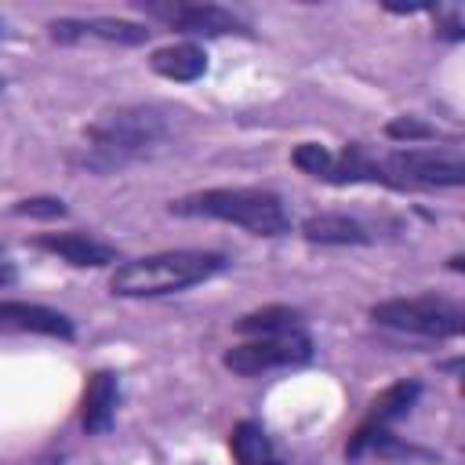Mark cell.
Returning <instances> with one entry per match:
<instances>
[{"label":"cell","mask_w":465,"mask_h":465,"mask_svg":"<svg viewBox=\"0 0 465 465\" xmlns=\"http://www.w3.org/2000/svg\"><path fill=\"white\" fill-rule=\"evenodd\" d=\"M120 403V374L116 371H91L80 396V425L87 436H102L113 429Z\"/></svg>","instance_id":"obj_12"},{"label":"cell","mask_w":465,"mask_h":465,"mask_svg":"<svg viewBox=\"0 0 465 465\" xmlns=\"http://www.w3.org/2000/svg\"><path fill=\"white\" fill-rule=\"evenodd\" d=\"M291 160H294L298 171H305L309 178H320V182H323L327 163H331V149L320 145V142H302V145L291 153Z\"/></svg>","instance_id":"obj_17"},{"label":"cell","mask_w":465,"mask_h":465,"mask_svg":"<svg viewBox=\"0 0 465 465\" xmlns=\"http://www.w3.org/2000/svg\"><path fill=\"white\" fill-rule=\"evenodd\" d=\"M302 236L309 243H323V247H352V243H371V229L360 218H349L341 211H323V214H309L302 222Z\"/></svg>","instance_id":"obj_13"},{"label":"cell","mask_w":465,"mask_h":465,"mask_svg":"<svg viewBox=\"0 0 465 465\" xmlns=\"http://www.w3.org/2000/svg\"><path fill=\"white\" fill-rule=\"evenodd\" d=\"M236 334H247V338H262V334H283V331H298L305 327L298 309H287V305H265V309H254V312H243L236 323Z\"/></svg>","instance_id":"obj_16"},{"label":"cell","mask_w":465,"mask_h":465,"mask_svg":"<svg viewBox=\"0 0 465 465\" xmlns=\"http://www.w3.org/2000/svg\"><path fill=\"white\" fill-rule=\"evenodd\" d=\"M229 454L236 465H287L272 443V436L265 432V425L243 418L232 425L229 432Z\"/></svg>","instance_id":"obj_14"},{"label":"cell","mask_w":465,"mask_h":465,"mask_svg":"<svg viewBox=\"0 0 465 465\" xmlns=\"http://www.w3.org/2000/svg\"><path fill=\"white\" fill-rule=\"evenodd\" d=\"M171 214L178 218H214L240 225L254 236H280L291 229V211L272 189L258 185H222V189H200L189 196H178L167 203Z\"/></svg>","instance_id":"obj_3"},{"label":"cell","mask_w":465,"mask_h":465,"mask_svg":"<svg viewBox=\"0 0 465 465\" xmlns=\"http://www.w3.org/2000/svg\"><path fill=\"white\" fill-rule=\"evenodd\" d=\"M33 247H40V251H47V254H54V258H62V262H69L76 269H98V265H109V262L120 258V251L113 243H105V240H98L91 232H76V229H69V232H40L33 240Z\"/></svg>","instance_id":"obj_11"},{"label":"cell","mask_w":465,"mask_h":465,"mask_svg":"<svg viewBox=\"0 0 465 465\" xmlns=\"http://www.w3.org/2000/svg\"><path fill=\"white\" fill-rule=\"evenodd\" d=\"M371 320L400 334L458 338L465 327V309L440 294H418V298H389V302L371 305Z\"/></svg>","instance_id":"obj_6"},{"label":"cell","mask_w":465,"mask_h":465,"mask_svg":"<svg viewBox=\"0 0 465 465\" xmlns=\"http://www.w3.org/2000/svg\"><path fill=\"white\" fill-rule=\"evenodd\" d=\"M15 262H11V254L7 251H0V287H7V283H15Z\"/></svg>","instance_id":"obj_21"},{"label":"cell","mask_w":465,"mask_h":465,"mask_svg":"<svg viewBox=\"0 0 465 465\" xmlns=\"http://www.w3.org/2000/svg\"><path fill=\"white\" fill-rule=\"evenodd\" d=\"M309 360H312V338H309L305 327H298V331H283V334L247 338V341L225 349L222 367L240 374V378H254V374L298 367V363H309Z\"/></svg>","instance_id":"obj_7"},{"label":"cell","mask_w":465,"mask_h":465,"mask_svg":"<svg viewBox=\"0 0 465 465\" xmlns=\"http://www.w3.org/2000/svg\"><path fill=\"white\" fill-rule=\"evenodd\" d=\"M15 214H29V218H65V203L58 196H33V200H18Z\"/></svg>","instance_id":"obj_19"},{"label":"cell","mask_w":465,"mask_h":465,"mask_svg":"<svg viewBox=\"0 0 465 465\" xmlns=\"http://www.w3.org/2000/svg\"><path fill=\"white\" fill-rule=\"evenodd\" d=\"M421 396V385L414 378H400L392 385H385L374 400H371V411L367 418L356 425V432L349 436L345 443V458L349 461H360L367 454H403V447L392 440V421L407 418L411 407L418 403Z\"/></svg>","instance_id":"obj_5"},{"label":"cell","mask_w":465,"mask_h":465,"mask_svg":"<svg viewBox=\"0 0 465 465\" xmlns=\"http://www.w3.org/2000/svg\"><path fill=\"white\" fill-rule=\"evenodd\" d=\"M385 134H389V138H396V142L418 145V142H429V138H436V127L421 124L418 116H396V120H389V124H385Z\"/></svg>","instance_id":"obj_18"},{"label":"cell","mask_w":465,"mask_h":465,"mask_svg":"<svg viewBox=\"0 0 465 465\" xmlns=\"http://www.w3.org/2000/svg\"><path fill=\"white\" fill-rule=\"evenodd\" d=\"M138 7L149 18H160L163 25H171L174 33H185V36H229V33L251 36V25L218 4H178V0L174 4H153V0H142Z\"/></svg>","instance_id":"obj_8"},{"label":"cell","mask_w":465,"mask_h":465,"mask_svg":"<svg viewBox=\"0 0 465 465\" xmlns=\"http://www.w3.org/2000/svg\"><path fill=\"white\" fill-rule=\"evenodd\" d=\"M461 29H465V15H461V7H454V4H440V7H436V33L447 36V40H461Z\"/></svg>","instance_id":"obj_20"},{"label":"cell","mask_w":465,"mask_h":465,"mask_svg":"<svg viewBox=\"0 0 465 465\" xmlns=\"http://www.w3.org/2000/svg\"><path fill=\"white\" fill-rule=\"evenodd\" d=\"M461 182H465V156L458 142L374 153V185L407 193V189H458Z\"/></svg>","instance_id":"obj_4"},{"label":"cell","mask_w":465,"mask_h":465,"mask_svg":"<svg viewBox=\"0 0 465 465\" xmlns=\"http://www.w3.org/2000/svg\"><path fill=\"white\" fill-rule=\"evenodd\" d=\"M225 269H229V258L222 251H160V254H145L116 265L109 276V287L120 298H160V294H178L196 283H207Z\"/></svg>","instance_id":"obj_2"},{"label":"cell","mask_w":465,"mask_h":465,"mask_svg":"<svg viewBox=\"0 0 465 465\" xmlns=\"http://www.w3.org/2000/svg\"><path fill=\"white\" fill-rule=\"evenodd\" d=\"M174 116V109L153 102L109 109L84 131V145L73 153V163L94 174H113L142 156H153L171 142Z\"/></svg>","instance_id":"obj_1"},{"label":"cell","mask_w":465,"mask_h":465,"mask_svg":"<svg viewBox=\"0 0 465 465\" xmlns=\"http://www.w3.org/2000/svg\"><path fill=\"white\" fill-rule=\"evenodd\" d=\"M0 334H44V338L73 341L76 327L58 309L36 302H0Z\"/></svg>","instance_id":"obj_10"},{"label":"cell","mask_w":465,"mask_h":465,"mask_svg":"<svg viewBox=\"0 0 465 465\" xmlns=\"http://www.w3.org/2000/svg\"><path fill=\"white\" fill-rule=\"evenodd\" d=\"M149 25L127 22V18H54L47 22V36L54 44H84V40H102V44H120V47H138L149 40Z\"/></svg>","instance_id":"obj_9"},{"label":"cell","mask_w":465,"mask_h":465,"mask_svg":"<svg viewBox=\"0 0 465 465\" xmlns=\"http://www.w3.org/2000/svg\"><path fill=\"white\" fill-rule=\"evenodd\" d=\"M153 73H160L163 80H174V84H193L207 73V54L200 44L185 40V44H171V47H160L153 51L149 58Z\"/></svg>","instance_id":"obj_15"},{"label":"cell","mask_w":465,"mask_h":465,"mask_svg":"<svg viewBox=\"0 0 465 465\" xmlns=\"http://www.w3.org/2000/svg\"><path fill=\"white\" fill-rule=\"evenodd\" d=\"M0 87H4V84H0Z\"/></svg>","instance_id":"obj_22"}]
</instances>
